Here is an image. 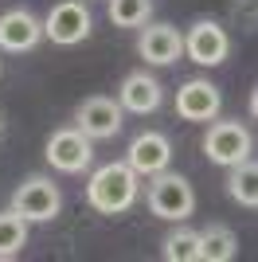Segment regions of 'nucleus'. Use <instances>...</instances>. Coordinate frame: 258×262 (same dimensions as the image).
I'll list each match as a JSON object with an SVG mask.
<instances>
[{
  "instance_id": "obj_1",
  "label": "nucleus",
  "mask_w": 258,
  "mask_h": 262,
  "mask_svg": "<svg viewBox=\"0 0 258 262\" xmlns=\"http://www.w3.org/2000/svg\"><path fill=\"white\" fill-rule=\"evenodd\" d=\"M137 196H141V176L125 161L98 164L86 180V204L98 215H125L137 204Z\"/></svg>"
},
{
  "instance_id": "obj_2",
  "label": "nucleus",
  "mask_w": 258,
  "mask_h": 262,
  "mask_svg": "<svg viewBox=\"0 0 258 262\" xmlns=\"http://www.w3.org/2000/svg\"><path fill=\"white\" fill-rule=\"evenodd\" d=\"M145 204H149V215L164 219V223H184V219L196 211V192H192V180L180 172H164L149 176V188H145Z\"/></svg>"
},
{
  "instance_id": "obj_3",
  "label": "nucleus",
  "mask_w": 258,
  "mask_h": 262,
  "mask_svg": "<svg viewBox=\"0 0 258 262\" xmlns=\"http://www.w3.org/2000/svg\"><path fill=\"white\" fill-rule=\"evenodd\" d=\"M8 208L20 211L28 223H51L63 211V188L55 184L51 176H28V180L16 184Z\"/></svg>"
},
{
  "instance_id": "obj_4",
  "label": "nucleus",
  "mask_w": 258,
  "mask_h": 262,
  "mask_svg": "<svg viewBox=\"0 0 258 262\" xmlns=\"http://www.w3.org/2000/svg\"><path fill=\"white\" fill-rule=\"evenodd\" d=\"M204 157L219 168H231V164L254 157V137L243 121H207V133H204Z\"/></svg>"
},
{
  "instance_id": "obj_5",
  "label": "nucleus",
  "mask_w": 258,
  "mask_h": 262,
  "mask_svg": "<svg viewBox=\"0 0 258 262\" xmlns=\"http://www.w3.org/2000/svg\"><path fill=\"white\" fill-rule=\"evenodd\" d=\"M90 32H94V16L86 0H59L43 20V39H51L55 47H78L90 39Z\"/></svg>"
},
{
  "instance_id": "obj_6",
  "label": "nucleus",
  "mask_w": 258,
  "mask_h": 262,
  "mask_svg": "<svg viewBox=\"0 0 258 262\" xmlns=\"http://www.w3.org/2000/svg\"><path fill=\"white\" fill-rule=\"evenodd\" d=\"M43 157H47V164H51L55 172L78 176L94 164V141H90L82 129H75V125H63V129H55L51 137H47Z\"/></svg>"
},
{
  "instance_id": "obj_7",
  "label": "nucleus",
  "mask_w": 258,
  "mask_h": 262,
  "mask_svg": "<svg viewBox=\"0 0 258 262\" xmlns=\"http://www.w3.org/2000/svg\"><path fill=\"white\" fill-rule=\"evenodd\" d=\"M184 55H188L196 67H223L227 55H231V35H227V28L219 20L200 16V20L184 32Z\"/></svg>"
},
{
  "instance_id": "obj_8",
  "label": "nucleus",
  "mask_w": 258,
  "mask_h": 262,
  "mask_svg": "<svg viewBox=\"0 0 258 262\" xmlns=\"http://www.w3.org/2000/svg\"><path fill=\"white\" fill-rule=\"evenodd\" d=\"M125 110L118 106V98H106V94H90L75 106V129H82L90 141H114L125 125Z\"/></svg>"
},
{
  "instance_id": "obj_9",
  "label": "nucleus",
  "mask_w": 258,
  "mask_h": 262,
  "mask_svg": "<svg viewBox=\"0 0 258 262\" xmlns=\"http://www.w3.org/2000/svg\"><path fill=\"white\" fill-rule=\"evenodd\" d=\"M137 55L149 67H172L184 55V35L172 24H141L137 28Z\"/></svg>"
},
{
  "instance_id": "obj_10",
  "label": "nucleus",
  "mask_w": 258,
  "mask_h": 262,
  "mask_svg": "<svg viewBox=\"0 0 258 262\" xmlns=\"http://www.w3.org/2000/svg\"><path fill=\"white\" fill-rule=\"evenodd\" d=\"M43 43V20L28 8H8L0 16V51L28 55Z\"/></svg>"
},
{
  "instance_id": "obj_11",
  "label": "nucleus",
  "mask_w": 258,
  "mask_h": 262,
  "mask_svg": "<svg viewBox=\"0 0 258 262\" xmlns=\"http://www.w3.org/2000/svg\"><path fill=\"white\" fill-rule=\"evenodd\" d=\"M125 164H129L137 176H157V172H164V168L172 164V141L164 137V133H157V129L137 133V137L129 141V149H125Z\"/></svg>"
},
{
  "instance_id": "obj_12",
  "label": "nucleus",
  "mask_w": 258,
  "mask_h": 262,
  "mask_svg": "<svg viewBox=\"0 0 258 262\" xmlns=\"http://www.w3.org/2000/svg\"><path fill=\"white\" fill-rule=\"evenodd\" d=\"M219 110H223V94L211 78H188L176 90V114L184 121H211L219 118Z\"/></svg>"
},
{
  "instance_id": "obj_13",
  "label": "nucleus",
  "mask_w": 258,
  "mask_h": 262,
  "mask_svg": "<svg viewBox=\"0 0 258 262\" xmlns=\"http://www.w3.org/2000/svg\"><path fill=\"white\" fill-rule=\"evenodd\" d=\"M161 102H164V86L149 75V71H129V75L121 78L118 106L125 110V114L149 118V114H157V110H161Z\"/></svg>"
},
{
  "instance_id": "obj_14",
  "label": "nucleus",
  "mask_w": 258,
  "mask_h": 262,
  "mask_svg": "<svg viewBox=\"0 0 258 262\" xmlns=\"http://www.w3.org/2000/svg\"><path fill=\"white\" fill-rule=\"evenodd\" d=\"M223 192H227V200L239 204L243 211L258 208V164H254V157H247V161H239V164L227 168Z\"/></svg>"
},
{
  "instance_id": "obj_15",
  "label": "nucleus",
  "mask_w": 258,
  "mask_h": 262,
  "mask_svg": "<svg viewBox=\"0 0 258 262\" xmlns=\"http://www.w3.org/2000/svg\"><path fill=\"white\" fill-rule=\"evenodd\" d=\"M239 254V235L227 223H207L200 231V262H231Z\"/></svg>"
},
{
  "instance_id": "obj_16",
  "label": "nucleus",
  "mask_w": 258,
  "mask_h": 262,
  "mask_svg": "<svg viewBox=\"0 0 258 262\" xmlns=\"http://www.w3.org/2000/svg\"><path fill=\"white\" fill-rule=\"evenodd\" d=\"M161 258L164 262H200V231L188 227V219L161 239Z\"/></svg>"
},
{
  "instance_id": "obj_17",
  "label": "nucleus",
  "mask_w": 258,
  "mask_h": 262,
  "mask_svg": "<svg viewBox=\"0 0 258 262\" xmlns=\"http://www.w3.org/2000/svg\"><path fill=\"white\" fill-rule=\"evenodd\" d=\"M28 219L20 211H0V258H16V254L28 247Z\"/></svg>"
},
{
  "instance_id": "obj_18",
  "label": "nucleus",
  "mask_w": 258,
  "mask_h": 262,
  "mask_svg": "<svg viewBox=\"0 0 258 262\" xmlns=\"http://www.w3.org/2000/svg\"><path fill=\"white\" fill-rule=\"evenodd\" d=\"M106 16L114 28H141L153 20V0H106Z\"/></svg>"
},
{
  "instance_id": "obj_19",
  "label": "nucleus",
  "mask_w": 258,
  "mask_h": 262,
  "mask_svg": "<svg viewBox=\"0 0 258 262\" xmlns=\"http://www.w3.org/2000/svg\"><path fill=\"white\" fill-rule=\"evenodd\" d=\"M0 75H4V63H0Z\"/></svg>"
},
{
  "instance_id": "obj_20",
  "label": "nucleus",
  "mask_w": 258,
  "mask_h": 262,
  "mask_svg": "<svg viewBox=\"0 0 258 262\" xmlns=\"http://www.w3.org/2000/svg\"><path fill=\"white\" fill-rule=\"evenodd\" d=\"M86 4H94V0H86Z\"/></svg>"
},
{
  "instance_id": "obj_21",
  "label": "nucleus",
  "mask_w": 258,
  "mask_h": 262,
  "mask_svg": "<svg viewBox=\"0 0 258 262\" xmlns=\"http://www.w3.org/2000/svg\"><path fill=\"white\" fill-rule=\"evenodd\" d=\"M0 129H4V121H0Z\"/></svg>"
}]
</instances>
